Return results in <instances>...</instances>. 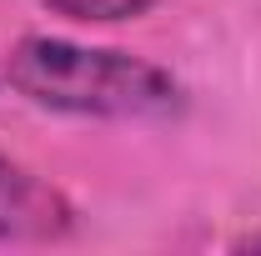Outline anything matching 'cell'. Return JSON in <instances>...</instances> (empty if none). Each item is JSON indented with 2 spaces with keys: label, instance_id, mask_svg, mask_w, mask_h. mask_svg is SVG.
I'll list each match as a JSON object with an SVG mask.
<instances>
[{
  "label": "cell",
  "instance_id": "cell-1",
  "mask_svg": "<svg viewBox=\"0 0 261 256\" xmlns=\"http://www.w3.org/2000/svg\"><path fill=\"white\" fill-rule=\"evenodd\" d=\"M5 81L40 111L96 121H166L186 106L171 70L130 50L75 45L61 35H20L5 56Z\"/></svg>",
  "mask_w": 261,
  "mask_h": 256
},
{
  "label": "cell",
  "instance_id": "cell-2",
  "mask_svg": "<svg viewBox=\"0 0 261 256\" xmlns=\"http://www.w3.org/2000/svg\"><path fill=\"white\" fill-rule=\"evenodd\" d=\"M75 226V206L35 171L0 156V241H61Z\"/></svg>",
  "mask_w": 261,
  "mask_h": 256
},
{
  "label": "cell",
  "instance_id": "cell-3",
  "mask_svg": "<svg viewBox=\"0 0 261 256\" xmlns=\"http://www.w3.org/2000/svg\"><path fill=\"white\" fill-rule=\"evenodd\" d=\"M40 5L50 15L75 20V25H121V20H141L161 0H40Z\"/></svg>",
  "mask_w": 261,
  "mask_h": 256
}]
</instances>
